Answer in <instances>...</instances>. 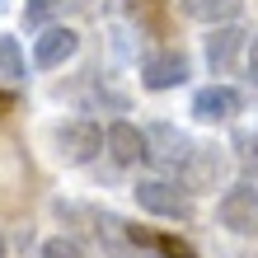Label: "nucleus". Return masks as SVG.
Wrapping results in <instances>:
<instances>
[{"label":"nucleus","mask_w":258,"mask_h":258,"mask_svg":"<svg viewBox=\"0 0 258 258\" xmlns=\"http://www.w3.org/2000/svg\"><path fill=\"white\" fill-rule=\"evenodd\" d=\"M52 141H56V155H61L66 164H85V160L99 155L103 132L94 122H85V117H75V122H61V127L52 132Z\"/></svg>","instance_id":"obj_2"},{"label":"nucleus","mask_w":258,"mask_h":258,"mask_svg":"<svg viewBox=\"0 0 258 258\" xmlns=\"http://www.w3.org/2000/svg\"><path fill=\"white\" fill-rule=\"evenodd\" d=\"M103 146H108V155H113L117 164H141V160H150L146 132L132 127V122H113L108 132H103Z\"/></svg>","instance_id":"obj_7"},{"label":"nucleus","mask_w":258,"mask_h":258,"mask_svg":"<svg viewBox=\"0 0 258 258\" xmlns=\"http://www.w3.org/2000/svg\"><path fill=\"white\" fill-rule=\"evenodd\" d=\"M192 19H202V24H230L235 14H239V0H183Z\"/></svg>","instance_id":"obj_11"},{"label":"nucleus","mask_w":258,"mask_h":258,"mask_svg":"<svg viewBox=\"0 0 258 258\" xmlns=\"http://www.w3.org/2000/svg\"><path fill=\"white\" fill-rule=\"evenodd\" d=\"M56 14V0H24V19L28 24H47Z\"/></svg>","instance_id":"obj_15"},{"label":"nucleus","mask_w":258,"mask_h":258,"mask_svg":"<svg viewBox=\"0 0 258 258\" xmlns=\"http://www.w3.org/2000/svg\"><path fill=\"white\" fill-rule=\"evenodd\" d=\"M0 258H5V235H0Z\"/></svg>","instance_id":"obj_20"},{"label":"nucleus","mask_w":258,"mask_h":258,"mask_svg":"<svg viewBox=\"0 0 258 258\" xmlns=\"http://www.w3.org/2000/svg\"><path fill=\"white\" fill-rule=\"evenodd\" d=\"M136 239H141V244H150V249H160L164 258H197L183 239H174V235H141V230H132Z\"/></svg>","instance_id":"obj_12"},{"label":"nucleus","mask_w":258,"mask_h":258,"mask_svg":"<svg viewBox=\"0 0 258 258\" xmlns=\"http://www.w3.org/2000/svg\"><path fill=\"white\" fill-rule=\"evenodd\" d=\"M75 47H80V33H75V28H47V33L33 42V66H42V71L66 66L75 56Z\"/></svg>","instance_id":"obj_8"},{"label":"nucleus","mask_w":258,"mask_h":258,"mask_svg":"<svg viewBox=\"0 0 258 258\" xmlns=\"http://www.w3.org/2000/svg\"><path fill=\"white\" fill-rule=\"evenodd\" d=\"M239 52H249V33L244 28H235V24H225V28H211V38H207V66L225 75L235 61H239Z\"/></svg>","instance_id":"obj_5"},{"label":"nucleus","mask_w":258,"mask_h":258,"mask_svg":"<svg viewBox=\"0 0 258 258\" xmlns=\"http://www.w3.org/2000/svg\"><path fill=\"white\" fill-rule=\"evenodd\" d=\"M0 80H24V56L14 38H0Z\"/></svg>","instance_id":"obj_13"},{"label":"nucleus","mask_w":258,"mask_h":258,"mask_svg":"<svg viewBox=\"0 0 258 258\" xmlns=\"http://www.w3.org/2000/svg\"><path fill=\"white\" fill-rule=\"evenodd\" d=\"M249 80L258 85V33L249 38Z\"/></svg>","instance_id":"obj_16"},{"label":"nucleus","mask_w":258,"mask_h":258,"mask_svg":"<svg viewBox=\"0 0 258 258\" xmlns=\"http://www.w3.org/2000/svg\"><path fill=\"white\" fill-rule=\"evenodd\" d=\"M5 108H10V94H0V113H5Z\"/></svg>","instance_id":"obj_19"},{"label":"nucleus","mask_w":258,"mask_h":258,"mask_svg":"<svg viewBox=\"0 0 258 258\" xmlns=\"http://www.w3.org/2000/svg\"><path fill=\"white\" fill-rule=\"evenodd\" d=\"M249 169H253V178H258V146H253V155H249Z\"/></svg>","instance_id":"obj_18"},{"label":"nucleus","mask_w":258,"mask_h":258,"mask_svg":"<svg viewBox=\"0 0 258 258\" xmlns=\"http://www.w3.org/2000/svg\"><path fill=\"white\" fill-rule=\"evenodd\" d=\"M216 216H221V225H225L230 235H258V188H253V183L225 188Z\"/></svg>","instance_id":"obj_1"},{"label":"nucleus","mask_w":258,"mask_h":258,"mask_svg":"<svg viewBox=\"0 0 258 258\" xmlns=\"http://www.w3.org/2000/svg\"><path fill=\"white\" fill-rule=\"evenodd\" d=\"M42 258H85V249L75 244V239L56 235V239H47V244H42Z\"/></svg>","instance_id":"obj_14"},{"label":"nucleus","mask_w":258,"mask_h":258,"mask_svg":"<svg viewBox=\"0 0 258 258\" xmlns=\"http://www.w3.org/2000/svg\"><path fill=\"white\" fill-rule=\"evenodd\" d=\"M221 169H225V160L216 155V150H207V146H192V155H188V164H183V183L188 188H216V178H221Z\"/></svg>","instance_id":"obj_9"},{"label":"nucleus","mask_w":258,"mask_h":258,"mask_svg":"<svg viewBox=\"0 0 258 258\" xmlns=\"http://www.w3.org/2000/svg\"><path fill=\"white\" fill-rule=\"evenodd\" d=\"M239 89L230 85H207V89H197L192 94V117L197 122H225V117H235L239 113Z\"/></svg>","instance_id":"obj_4"},{"label":"nucleus","mask_w":258,"mask_h":258,"mask_svg":"<svg viewBox=\"0 0 258 258\" xmlns=\"http://www.w3.org/2000/svg\"><path fill=\"white\" fill-rule=\"evenodd\" d=\"M160 5V0H127V10H136V14H141V10H155Z\"/></svg>","instance_id":"obj_17"},{"label":"nucleus","mask_w":258,"mask_h":258,"mask_svg":"<svg viewBox=\"0 0 258 258\" xmlns=\"http://www.w3.org/2000/svg\"><path fill=\"white\" fill-rule=\"evenodd\" d=\"M188 80V61L183 52H150L141 61V85L146 89H174Z\"/></svg>","instance_id":"obj_6"},{"label":"nucleus","mask_w":258,"mask_h":258,"mask_svg":"<svg viewBox=\"0 0 258 258\" xmlns=\"http://www.w3.org/2000/svg\"><path fill=\"white\" fill-rule=\"evenodd\" d=\"M136 202H141V211H155V216H169V221L188 216V197L174 183H164V178H141L136 183Z\"/></svg>","instance_id":"obj_3"},{"label":"nucleus","mask_w":258,"mask_h":258,"mask_svg":"<svg viewBox=\"0 0 258 258\" xmlns=\"http://www.w3.org/2000/svg\"><path fill=\"white\" fill-rule=\"evenodd\" d=\"M146 136H155V141H164V150H155V160H164L169 169H183L188 164V155H192V141L183 132H174L169 122H160L155 132H146Z\"/></svg>","instance_id":"obj_10"}]
</instances>
